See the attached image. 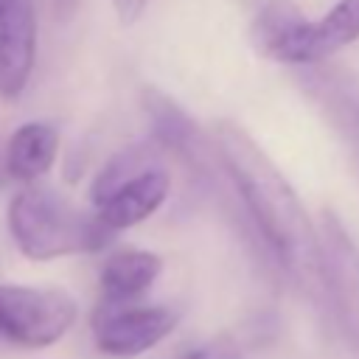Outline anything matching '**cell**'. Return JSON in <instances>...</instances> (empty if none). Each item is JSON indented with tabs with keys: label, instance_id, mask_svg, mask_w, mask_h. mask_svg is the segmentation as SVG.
<instances>
[{
	"label": "cell",
	"instance_id": "15",
	"mask_svg": "<svg viewBox=\"0 0 359 359\" xmlns=\"http://www.w3.org/2000/svg\"><path fill=\"white\" fill-rule=\"evenodd\" d=\"M3 177H6V165L0 163V180H3Z\"/></svg>",
	"mask_w": 359,
	"mask_h": 359
},
{
	"label": "cell",
	"instance_id": "2",
	"mask_svg": "<svg viewBox=\"0 0 359 359\" xmlns=\"http://www.w3.org/2000/svg\"><path fill=\"white\" fill-rule=\"evenodd\" d=\"M8 233L17 250L31 261L98 252L112 230L90 210H81L50 185H25L8 202Z\"/></svg>",
	"mask_w": 359,
	"mask_h": 359
},
{
	"label": "cell",
	"instance_id": "11",
	"mask_svg": "<svg viewBox=\"0 0 359 359\" xmlns=\"http://www.w3.org/2000/svg\"><path fill=\"white\" fill-rule=\"evenodd\" d=\"M163 261L149 250H118L101 266L104 303H132L140 297L160 275Z\"/></svg>",
	"mask_w": 359,
	"mask_h": 359
},
{
	"label": "cell",
	"instance_id": "7",
	"mask_svg": "<svg viewBox=\"0 0 359 359\" xmlns=\"http://www.w3.org/2000/svg\"><path fill=\"white\" fill-rule=\"evenodd\" d=\"M36 62V11L31 0H14L0 25V98L22 95Z\"/></svg>",
	"mask_w": 359,
	"mask_h": 359
},
{
	"label": "cell",
	"instance_id": "3",
	"mask_svg": "<svg viewBox=\"0 0 359 359\" xmlns=\"http://www.w3.org/2000/svg\"><path fill=\"white\" fill-rule=\"evenodd\" d=\"M171 194V174L149 146H132L107 160L95 174L90 199L93 213L115 233L146 222Z\"/></svg>",
	"mask_w": 359,
	"mask_h": 359
},
{
	"label": "cell",
	"instance_id": "4",
	"mask_svg": "<svg viewBox=\"0 0 359 359\" xmlns=\"http://www.w3.org/2000/svg\"><path fill=\"white\" fill-rule=\"evenodd\" d=\"M76 300L59 289L0 283V334L20 348H48L76 323Z\"/></svg>",
	"mask_w": 359,
	"mask_h": 359
},
{
	"label": "cell",
	"instance_id": "8",
	"mask_svg": "<svg viewBox=\"0 0 359 359\" xmlns=\"http://www.w3.org/2000/svg\"><path fill=\"white\" fill-rule=\"evenodd\" d=\"M309 17L292 3V0H266L250 28L252 48L280 65H292V53L309 28Z\"/></svg>",
	"mask_w": 359,
	"mask_h": 359
},
{
	"label": "cell",
	"instance_id": "9",
	"mask_svg": "<svg viewBox=\"0 0 359 359\" xmlns=\"http://www.w3.org/2000/svg\"><path fill=\"white\" fill-rule=\"evenodd\" d=\"M56 151H59V132L50 123L42 121L22 123L14 129L3 151L6 177L34 185L39 177L50 171Z\"/></svg>",
	"mask_w": 359,
	"mask_h": 359
},
{
	"label": "cell",
	"instance_id": "6",
	"mask_svg": "<svg viewBox=\"0 0 359 359\" xmlns=\"http://www.w3.org/2000/svg\"><path fill=\"white\" fill-rule=\"evenodd\" d=\"M180 314L171 306H135V303H101L93 317L95 345L109 356H140L163 342Z\"/></svg>",
	"mask_w": 359,
	"mask_h": 359
},
{
	"label": "cell",
	"instance_id": "5",
	"mask_svg": "<svg viewBox=\"0 0 359 359\" xmlns=\"http://www.w3.org/2000/svg\"><path fill=\"white\" fill-rule=\"evenodd\" d=\"M320 247L325 306L345 339L359 351V244L331 210L320 222Z\"/></svg>",
	"mask_w": 359,
	"mask_h": 359
},
{
	"label": "cell",
	"instance_id": "10",
	"mask_svg": "<svg viewBox=\"0 0 359 359\" xmlns=\"http://www.w3.org/2000/svg\"><path fill=\"white\" fill-rule=\"evenodd\" d=\"M359 39V0H339L325 17L309 22L303 31L292 65H314Z\"/></svg>",
	"mask_w": 359,
	"mask_h": 359
},
{
	"label": "cell",
	"instance_id": "1",
	"mask_svg": "<svg viewBox=\"0 0 359 359\" xmlns=\"http://www.w3.org/2000/svg\"><path fill=\"white\" fill-rule=\"evenodd\" d=\"M213 146L241 205L275 264L317 303H325L320 230L266 151L233 121L213 126Z\"/></svg>",
	"mask_w": 359,
	"mask_h": 359
},
{
	"label": "cell",
	"instance_id": "14",
	"mask_svg": "<svg viewBox=\"0 0 359 359\" xmlns=\"http://www.w3.org/2000/svg\"><path fill=\"white\" fill-rule=\"evenodd\" d=\"M11 3H14V0H0V25L6 22V17H8V8H11Z\"/></svg>",
	"mask_w": 359,
	"mask_h": 359
},
{
	"label": "cell",
	"instance_id": "12",
	"mask_svg": "<svg viewBox=\"0 0 359 359\" xmlns=\"http://www.w3.org/2000/svg\"><path fill=\"white\" fill-rule=\"evenodd\" d=\"M244 353H247V345L238 337L222 334V337H213V339L196 345L182 359H244Z\"/></svg>",
	"mask_w": 359,
	"mask_h": 359
},
{
	"label": "cell",
	"instance_id": "13",
	"mask_svg": "<svg viewBox=\"0 0 359 359\" xmlns=\"http://www.w3.org/2000/svg\"><path fill=\"white\" fill-rule=\"evenodd\" d=\"M109 3H112L115 17H118L123 25H132V22H137V20L143 17V11L149 8L151 0H109Z\"/></svg>",
	"mask_w": 359,
	"mask_h": 359
}]
</instances>
